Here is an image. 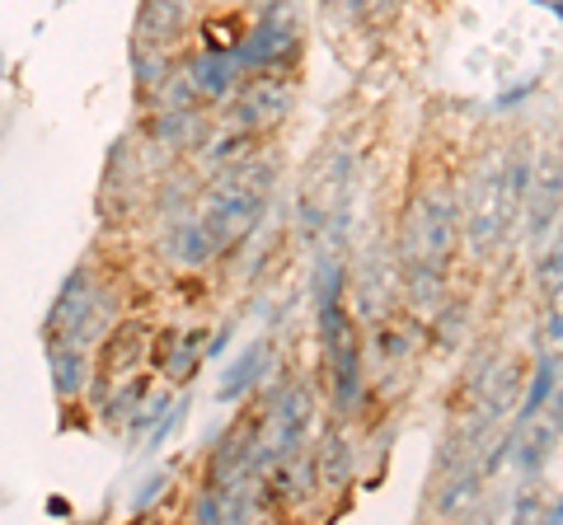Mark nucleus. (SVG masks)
<instances>
[{
    "label": "nucleus",
    "mask_w": 563,
    "mask_h": 525,
    "mask_svg": "<svg viewBox=\"0 0 563 525\" xmlns=\"http://www.w3.org/2000/svg\"><path fill=\"white\" fill-rule=\"evenodd\" d=\"M273 183H277V165L263 160L258 150L244 155V160H235V165L211 169V183L202 188L198 221L207 225L217 254L240 249V244L258 231V221L273 202Z\"/></svg>",
    "instance_id": "obj_1"
},
{
    "label": "nucleus",
    "mask_w": 563,
    "mask_h": 525,
    "mask_svg": "<svg viewBox=\"0 0 563 525\" xmlns=\"http://www.w3.org/2000/svg\"><path fill=\"white\" fill-rule=\"evenodd\" d=\"M531 169L536 165H531V155H526V146H512L498 165H488V169L474 174L465 212H461V235L470 239L474 254L503 249L507 235L517 231L526 188H531Z\"/></svg>",
    "instance_id": "obj_2"
},
{
    "label": "nucleus",
    "mask_w": 563,
    "mask_h": 525,
    "mask_svg": "<svg viewBox=\"0 0 563 525\" xmlns=\"http://www.w3.org/2000/svg\"><path fill=\"white\" fill-rule=\"evenodd\" d=\"M113 324V310H109V291L95 277L90 262L66 272V282L57 287V301L47 310V324L43 334L47 343H76V347H90L103 338V328Z\"/></svg>",
    "instance_id": "obj_3"
},
{
    "label": "nucleus",
    "mask_w": 563,
    "mask_h": 525,
    "mask_svg": "<svg viewBox=\"0 0 563 525\" xmlns=\"http://www.w3.org/2000/svg\"><path fill=\"white\" fill-rule=\"evenodd\" d=\"M301 57V5L296 0H258V14L244 24L235 47L240 76L250 71H287Z\"/></svg>",
    "instance_id": "obj_4"
},
{
    "label": "nucleus",
    "mask_w": 563,
    "mask_h": 525,
    "mask_svg": "<svg viewBox=\"0 0 563 525\" xmlns=\"http://www.w3.org/2000/svg\"><path fill=\"white\" fill-rule=\"evenodd\" d=\"M455 244H461V206H455L446 192H422L413 202L409 221H404V239H399V262H437V268H451Z\"/></svg>",
    "instance_id": "obj_5"
},
{
    "label": "nucleus",
    "mask_w": 563,
    "mask_h": 525,
    "mask_svg": "<svg viewBox=\"0 0 563 525\" xmlns=\"http://www.w3.org/2000/svg\"><path fill=\"white\" fill-rule=\"evenodd\" d=\"M225 103H231V127L263 136L291 113L296 90H291V80H282V71H250V76H240V85Z\"/></svg>",
    "instance_id": "obj_6"
},
{
    "label": "nucleus",
    "mask_w": 563,
    "mask_h": 525,
    "mask_svg": "<svg viewBox=\"0 0 563 525\" xmlns=\"http://www.w3.org/2000/svg\"><path fill=\"white\" fill-rule=\"evenodd\" d=\"M151 357V328L141 320H122V324H109L99 338V384H113L122 376H132L141 361Z\"/></svg>",
    "instance_id": "obj_7"
},
{
    "label": "nucleus",
    "mask_w": 563,
    "mask_h": 525,
    "mask_svg": "<svg viewBox=\"0 0 563 525\" xmlns=\"http://www.w3.org/2000/svg\"><path fill=\"white\" fill-rule=\"evenodd\" d=\"M188 29H192L188 0H141L136 24H132V43L136 47H155V52H174L184 43Z\"/></svg>",
    "instance_id": "obj_8"
},
{
    "label": "nucleus",
    "mask_w": 563,
    "mask_h": 525,
    "mask_svg": "<svg viewBox=\"0 0 563 525\" xmlns=\"http://www.w3.org/2000/svg\"><path fill=\"white\" fill-rule=\"evenodd\" d=\"M559 455V399L550 404V417H531V423H517L512 427V450H507V460H512L521 474H544V469L554 465Z\"/></svg>",
    "instance_id": "obj_9"
},
{
    "label": "nucleus",
    "mask_w": 563,
    "mask_h": 525,
    "mask_svg": "<svg viewBox=\"0 0 563 525\" xmlns=\"http://www.w3.org/2000/svg\"><path fill=\"white\" fill-rule=\"evenodd\" d=\"M179 71L192 85L198 103H225V99H231V90L240 85V62L231 57V52H207V47H198L188 62H179Z\"/></svg>",
    "instance_id": "obj_10"
},
{
    "label": "nucleus",
    "mask_w": 563,
    "mask_h": 525,
    "mask_svg": "<svg viewBox=\"0 0 563 525\" xmlns=\"http://www.w3.org/2000/svg\"><path fill=\"white\" fill-rule=\"evenodd\" d=\"M521 221H526V231H531V239H544V231H554V221H559V155L554 150L540 160V169H531Z\"/></svg>",
    "instance_id": "obj_11"
},
{
    "label": "nucleus",
    "mask_w": 563,
    "mask_h": 525,
    "mask_svg": "<svg viewBox=\"0 0 563 525\" xmlns=\"http://www.w3.org/2000/svg\"><path fill=\"white\" fill-rule=\"evenodd\" d=\"M151 357L169 380H188L207 357V334L202 328H165V338L151 347Z\"/></svg>",
    "instance_id": "obj_12"
},
{
    "label": "nucleus",
    "mask_w": 563,
    "mask_h": 525,
    "mask_svg": "<svg viewBox=\"0 0 563 525\" xmlns=\"http://www.w3.org/2000/svg\"><path fill=\"white\" fill-rule=\"evenodd\" d=\"M47 366H52V390L57 399H76L90 390V347H76V343H47Z\"/></svg>",
    "instance_id": "obj_13"
},
{
    "label": "nucleus",
    "mask_w": 563,
    "mask_h": 525,
    "mask_svg": "<svg viewBox=\"0 0 563 525\" xmlns=\"http://www.w3.org/2000/svg\"><path fill=\"white\" fill-rule=\"evenodd\" d=\"M263 371H268V343H263V338L244 343V353L225 366V376H221V404H235V399H244L263 380Z\"/></svg>",
    "instance_id": "obj_14"
},
{
    "label": "nucleus",
    "mask_w": 563,
    "mask_h": 525,
    "mask_svg": "<svg viewBox=\"0 0 563 525\" xmlns=\"http://www.w3.org/2000/svg\"><path fill=\"white\" fill-rule=\"evenodd\" d=\"M559 394V353L550 347V353H540L536 371H531V390H526L521 409H517V423H531L536 413H544V404H554Z\"/></svg>",
    "instance_id": "obj_15"
},
{
    "label": "nucleus",
    "mask_w": 563,
    "mask_h": 525,
    "mask_svg": "<svg viewBox=\"0 0 563 525\" xmlns=\"http://www.w3.org/2000/svg\"><path fill=\"white\" fill-rule=\"evenodd\" d=\"M244 38V14H207L202 20V47L207 52H231L235 57V47Z\"/></svg>",
    "instance_id": "obj_16"
},
{
    "label": "nucleus",
    "mask_w": 563,
    "mask_h": 525,
    "mask_svg": "<svg viewBox=\"0 0 563 525\" xmlns=\"http://www.w3.org/2000/svg\"><path fill=\"white\" fill-rule=\"evenodd\" d=\"M254 146H258V132L235 127V132H225L221 142H211V150H202V160H207V169H221V165H235L244 155H254Z\"/></svg>",
    "instance_id": "obj_17"
},
{
    "label": "nucleus",
    "mask_w": 563,
    "mask_h": 525,
    "mask_svg": "<svg viewBox=\"0 0 563 525\" xmlns=\"http://www.w3.org/2000/svg\"><path fill=\"white\" fill-rule=\"evenodd\" d=\"M413 343H418V334H413V328L380 324V334H376V347H380V357H385V361H395V357H409V353H413Z\"/></svg>",
    "instance_id": "obj_18"
},
{
    "label": "nucleus",
    "mask_w": 563,
    "mask_h": 525,
    "mask_svg": "<svg viewBox=\"0 0 563 525\" xmlns=\"http://www.w3.org/2000/svg\"><path fill=\"white\" fill-rule=\"evenodd\" d=\"M536 282H540V291H544V301H559V244H550L540 258H536Z\"/></svg>",
    "instance_id": "obj_19"
},
{
    "label": "nucleus",
    "mask_w": 563,
    "mask_h": 525,
    "mask_svg": "<svg viewBox=\"0 0 563 525\" xmlns=\"http://www.w3.org/2000/svg\"><path fill=\"white\" fill-rule=\"evenodd\" d=\"M165 483H169V474H155V479H146V488H141V493H136V502H132V506H136V512H146V506H151V498H155V493H161V488H165Z\"/></svg>",
    "instance_id": "obj_20"
}]
</instances>
